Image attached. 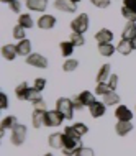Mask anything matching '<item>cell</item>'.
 Masks as SVG:
<instances>
[{"label": "cell", "mask_w": 136, "mask_h": 156, "mask_svg": "<svg viewBox=\"0 0 136 156\" xmlns=\"http://www.w3.org/2000/svg\"><path fill=\"white\" fill-rule=\"evenodd\" d=\"M18 125V119L15 115H8L2 120V125H0V136H5L7 130H13L15 126Z\"/></svg>", "instance_id": "cell-9"}, {"label": "cell", "mask_w": 136, "mask_h": 156, "mask_svg": "<svg viewBox=\"0 0 136 156\" xmlns=\"http://www.w3.org/2000/svg\"><path fill=\"white\" fill-rule=\"evenodd\" d=\"M0 2H3V3H8V5H10L12 2H15V0H0Z\"/></svg>", "instance_id": "cell-45"}, {"label": "cell", "mask_w": 136, "mask_h": 156, "mask_svg": "<svg viewBox=\"0 0 136 156\" xmlns=\"http://www.w3.org/2000/svg\"><path fill=\"white\" fill-rule=\"evenodd\" d=\"M43 156H54L53 153H46V154H43Z\"/></svg>", "instance_id": "cell-46"}, {"label": "cell", "mask_w": 136, "mask_h": 156, "mask_svg": "<svg viewBox=\"0 0 136 156\" xmlns=\"http://www.w3.org/2000/svg\"><path fill=\"white\" fill-rule=\"evenodd\" d=\"M121 15L125 16L128 22H134V23H136V10H130V8L123 7V8H121Z\"/></svg>", "instance_id": "cell-33"}, {"label": "cell", "mask_w": 136, "mask_h": 156, "mask_svg": "<svg viewBox=\"0 0 136 156\" xmlns=\"http://www.w3.org/2000/svg\"><path fill=\"white\" fill-rule=\"evenodd\" d=\"M89 110H90V115L93 119H99V117L105 115V110H107V105L103 102H99V100H95L90 107H89Z\"/></svg>", "instance_id": "cell-12"}, {"label": "cell", "mask_w": 136, "mask_h": 156, "mask_svg": "<svg viewBox=\"0 0 136 156\" xmlns=\"http://www.w3.org/2000/svg\"><path fill=\"white\" fill-rule=\"evenodd\" d=\"M136 35V23L134 22H128L125 25V28H123V33H121V36H123V40H133V36Z\"/></svg>", "instance_id": "cell-20"}, {"label": "cell", "mask_w": 136, "mask_h": 156, "mask_svg": "<svg viewBox=\"0 0 136 156\" xmlns=\"http://www.w3.org/2000/svg\"><path fill=\"white\" fill-rule=\"evenodd\" d=\"M13 38L15 40H25V28L20 25L13 27Z\"/></svg>", "instance_id": "cell-34"}, {"label": "cell", "mask_w": 136, "mask_h": 156, "mask_svg": "<svg viewBox=\"0 0 136 156\" xmlns=\"http://www.w3.org/2000/svg\"><path fill=\"white\" fill-rule=\"evenodd\" d=\"M74 156H95V153H93L92 148H85V146H80V148L77 150V153H75Z\"/></svg>", "instance_id": "cell-35"}, {"label": "cell", "mask_w": 136, "mask_h": 156, "mask_svg": "<svg viewBox=\"0 0 136 156\" xmlns=\"http://www.w3.org/2000/svg\"><path fill=\"white\" fill-rule=\"evenodd\" d=\"M26 135H28V128L25 125H20L18 123L13 130H12V136H10L12 145H15V146L23 145L25 140H26Z\"/></svg>", "instance_id": "cell-5"}, {"label": "cell", "mask_w": 136, "mask_h": 156, "mask_svg": "<svg viewBox=\"0 0 136 156\" xmlns=\"http://www.w3.org/2000/svg\"><path fill=\"white\" fill-rule=\"evenodd\" d=\"M110 76H112V66H110V64H103L99 69V73H97V82L108 81Z\"/></svg>", "instance_id": "cell-19"}, {"label": "cell", "mask_w": 136, "mask_h": 156, "mask_svg": "<svg viewBox=\"0 0 136 156\" xmlns=\"http://www.w3.org/2000/svg\"><path fill=\"white\" fill-rule=\"evenodd\" d=\"M0 97H2V105H0V107H2V110H5V108H8V97H7L5 92H2Z\"/></svg>", "instance_id": "cell-42"}, {"label": "cell", "mask_w": 136, "mask_h": 156, "mask_svg": "<svg viewBox=\"0 0 136 156\" xmlns=\"http://www.w3.org/2000/svg\"><path fill=\"white\" fill-rule=\"evenodd\" d=\"M92 5L99 7V8H107L110 7V0H90Z\"/></svg>", "instance_id": "cell-38"}, {"label": "cell", "mask_w": 136, "mask_h": 156, "mask_svg": "<svg viewBox=\"0 0 136 156\" xmlns=\"http://www.w3.org/2000/svg\"><path fill=\"white\" fill-rule=\"evenodd\" d=\"M18 25L20 27H23V28H33V18H31V15L30 13H20L18 16Z\"/></svg>", "instance_id": "cell-26"}, {"label": "cell", "mask_w": 136, "mask_h": 156, "mask_svg": "<svg viewBox=\"0 0 136 156\" xmlns=\"http://www.w3.org/2000/svg\"><path fill=\"white\" fill-rule=\"evenodd\" d=\"M69 41L74 46H84L85 44V38H84V35H80V33H72Z\"/></svg>", "instance_id": "cell-30"}, {"label": "cell", "mask_w": 136, "mask_h": 156, "mask_svg": "<svg viewBox=\"0 0 136 156\" xmlns=\"http://www.w3.org/2000/svg\"><path fill=\"white\" fill-rule=\"evenodd\" d=\"M79 99H80V102H82L84 105H89V107H90V105L95 102V97H93V94H92L90 90L80 92V94H79Z\"/></svg>", "instance_id": "cell-27"}, {"label": "cell", "mask_w": 136, "mask_h": 156, "mask_svg": "<svg viewBox=\"0 0 136 156\" xmlns=\"http://www.w3.org/2000/svg\"><path fill=\"white\" fill-rule=\"evenodd\" d=\"M72 2H74V3H77V2H80V0H72Z\"/></svg>", "instance_id": "cell-47"}, {"label": "cell", "mask_w": 136, "mask_h": 156, "mask_svg": "<svg viewBox=\"0 0 136 156\" xmlns=\"http://www.w3.org/2000/svg\"><path fill=\"white\" fill-rule=\"evenodd\" d=\"M117 49H118V53H120V54H123V56H128V54L133 51V46H131L130 40H121L120 43H118Z\"/></svg>", "instance_id": "cell-22"}, {"label": "cell", "mask_w": 136, "mask_h": 156, "mask_svg": "<svg viewBox=\"0 0 136 156\" xmlns=\"http://www.w3.org/2000/svg\"><path fill=\"white\" fill-rule=\"evenodd\" d=\"M48 110H38L35 108L33 110V115H31V123L35 128H40V126H44V115Z\"/></svg>", "instance_id": "cell-15"}, {"label": "cell", "mask_w": 136, "mask_h": 156, "mask_svg": "<svg viewBox=\"0 0 136 156\" xmlns=\"http://www.w3.org/2000/svg\"><path fill=\"white\" fill-rule=\"evenodd\" d=\"M107 84L110 86V89L115 90V89L118 87V76H117V74H112V76H110V79L107 81Z\"/></svg>", "instance_id": "cell-37"}, {"label": "cell", "mask_w": 136, "mask_h": 156, "mask_svg": "<svg viewBox=\"0 0 136 156\" xmlns=\"http://www.w3.org/2000/svg\"><path fill=\"white\" fill-rule=\"evenodd\" d=\"M79 66V61L77 59H66L64 64H62V69L66 71V73H72V71H75Z\"/></svg>", "instance_id": "cell-32"}, {"label": "cell", "mask_w": 136, "mask_h": 156, "mask_svg": "<svg viewBox=\"0 0 136 156\" xmlns=\"http://www.w3.org/2000/svg\"><path fill=\"white\" fill-rule=\"evenodd\" d=\"M131 130H133L131 122H117V125H115V132H117L118 136H126Z\"/></svg>", "instance_id": "cell-16"}, {"label": "cell", "mask_w": 136, "mask_h": 156, "mask_svg": "<svg viewBox=\"0 0 136 156\" xmlns=\"http://www.w3.org/2000/svg\"><path fill=\"white\" fill-rule=\"evenodd\" d=\"M131 46H133V49H136V35L133 36V40H131Z\"/></svg>", "instance_id": "cell-44"}, {"label": "cell", "mask_w": 136, "mask_h": 156, "mask_svg": "<svg viewBox=\"0 0 136 156\" xmlns=\"http://www.w3.org/2000/svg\"><path fill=\"white\" fill-rule=\"evenodd\" d=\"M25 2H26V0H25Z\"/></svg>", "instance_id": "cell-48"}, {"label": "cell", "mask_w": 136, "mask_h": 156, "mask_svg": "<svg viewBox=\"0 0 136 156\" xmlns=\"http://www.w3.org/2000/svg\"><path fill=\"white\" fill-rule=\"evenodd\" d=\"M77 3H74L72 0H56L54 2V7L58 8L59 12H64V13H75L77 10Z\"/></svg>", "instance_id": "cell-7"}, {"label": "cell", "mask_w": 136, "mask_h": 156, "mask_svg": "<svg viewBox=\"0 0 136 156\" xmlns=\"http://www.w3.org/2000/svg\"><path fill=\"white\" fill-rule=\"evenodd\" d=\"M66 119L62 117L61 112L58 110H48L44 115V126H49V128H56V126H61L62 122Z\"/></svg>", "instance_id": "cell-4"}, {"label": "cell", "mask_w": 136, "mask_h": 156, "mask_svg": "<svg viewBox=\"0 0 136 156\" xmlns=\"http://www.w3.org/2000/svg\"><path fill=\"white\" fill-rule=\"evenodd\" d=\"M72 130H74L75 136H79V138H82L84 135L89 132V128H87L85 123H74V125H72Z\"/></svg>", "instance_id": "cell-29"}, {"label": "cell", "mask_w": 136, "mask_h": 156, "mask_svg": "<svg viewBox=\"0 0 136 156\" xmlns=\"http://www.w3.org/2000/svg\"><path fill=\"white\" fill-rule=\"evenodd\" d=\"M26 62L33 67H40V69H46L48 67V59L44 56H41L40 53H31L26 58Z\"/></svg>", "instance_id": "cell-6"}, {"label": "cell", "mask_w": 136, "mask_h": 156, "mask_svg": "<svg viewBox=\"0 0 136 156\" xmlns=\"http://www.w3.org/2000/svg\"><path fill=\"white\" fill-rule=\"evenodd\" d=\"M72 104H74V108L75 110H84V105L82 102H80V99H79V95H75V97H72Z\"/></svg>", "instance_id": "cell-39"}, {"label": "cell", "mask_w": 136, "mask_h": 156, "mask_svg": "<svg viewBox=\"0 0 136 156\" xmlns=\"http://www.w3.org/2000/svg\"><path fill=\"white\" fill-rule=\"evenodd\" d=\"M16 51H18V56H25L28 58L31 54V41L30 40H20L18 44H16Z\"/></svg>", "instance_id": "cell-14"}, {"label": "cell", "mask_w": 136, "mask_h": 156, "mask_svg": "<svg viewBox=\"0 0 136 156\" xmlns=\"http://www.w3.org/2000/svg\"><path fill=\"white\" fill-rule=\"evenodd\" d=\"M105 105H118L120 104V97H118V94L115 90H112V92H108V94H105L103 95V100H102Z\"/></svg>", "instance_id": "cell-24"}, {"label": "cell", "mask_w": 136, "mask_h": 156, "mask_svg": "<svg viewBox=\"0 0 136 156\" xmlns=\"http://www.w3.org/2000/svg\"><path fill=\"white\" fill-rule=\"evenodd\" d=\"M48 143H49L51 148L62 150V146H64V133H53V135H49Z\"/></svg>", "instance_id": "cell-11"}, {"label": "cell", "mask_w": 136, "mask_h": 156, "mask_svg": "<svg viewBox=\"0 0 136 156\" xmlns=\"http://www.w3.org/2000/svg\"><path fill=\"white\" fill-rule=\"evenodd\" d=\"M2 56L5 58L7 61H13L15 58L18 56L16 46H13V44H5V46H2Z\"/></svg>", "instance_id": "cell-18"}, {"label": "cell", "mask_w": 136, "mask_h": 156, "mask_svg": "<svg viewBox=\"0 0 136 156\" xmlns=\"http://www.w3.org/2000/svg\"><path fill=\"white\" fill-rule=\"evenodd\" d=\"M26 100H30V102H38V100H41V90L35 89V87H30L28 94H26Z\"/></svg>", "instance_id": "cell-28"}, {"label": "cell", "mask_w": 136, "mask_h": 156, "mask_svg": "<svg viewBox=\"0 0 136 156\" xmlns=\"http://www.w3.org/2000/svg\"><path fill=\"white\" fill-rule=\"evenodd\" d=\"M108 92H112V89H110V86L107 82H97V87H95V94L97 95L103 97L105 94H108Z\"/></svg>", "instance_id": "cell-31"}, {"label": "cell", "mask_w": 136, "mask_h": 156, "mask_svg": "<svg viewBox=\"0 0 136 156\" xmlns=\"http://www.w3.org/2000/svg\"><path fill=\"white\" fill-rule=\"evenodd\" d=\"M71 28H72V33H80V35H84V33L89 30V16L85 13L77 15L71 22Z\"/></svg>", "instance_id": "cell-3"}, {"label": "cell", "mask_w": 136, "mask_h": 156, "mask_svg": "<svg viewBox=\"0 0 136 156\" xmlns=\"http://www.w3.org/2000/svg\"><path fill=\"white\" fill-rule=\"evenodd\" d=\"M115 117L118 119V122H131L133 112H131L126 105H118V107L115 108Z\"/></svg>", "instance_id": "cell-8"}, {"label": "cell", "mask_w": 136, "mask_h": 156, "mask_svg": "<svg viewBox=\"0 0 136 156\" xmlns=\"http://www.w3.org/2000/svg\"><path fill=\"white\" fill-rule=\"evenodd\" d=\"M33 105H35V108H38V110H46V102H44L43 99L38 100V102H35Z\"/></svg>", "instance_id": "cell-43"}, {"label": "cell", "mask_w": 136, "mask_h": 156, "mask_svg": "<svg viewBox=\"0 0 136 156\" xmlns=\"http://www.w3.org/2000/svg\"><path fill=\"white\" fill-rule=\"evenodd\" d=\"M123 7L130 8V10H136V0H123Z\"/></svg>", "instance_id": "cell-41"}, {"label": "cell", "mask_w": 136, "mask_h": 156, "mask_svg": "<svg viewBox=\"0 0 136 156\" xmlns=\"http://www.w3.org/2000/svg\"><path fill=\"white\" fill-rule=\"evenodd\" d=\"M28 90H30L28 82H22V84H18V86H16V89H15V95H16V99H18V100H26V94H28Z\"/></svg>", "instance_id": "cell-21"}, {"label": "cell", "mask_w": 136, "mask_h": 156, "mask_svg": "<svg viewBox=\"0 0 136 156\" xmlns=\"http://www.w3.org/2000/svg\"><path fill=\"white\" fill-rule=\"evenodd\" d=\"M80 146H82V141H80L79 136H69V135H64V146H62L61 151H62L64 156H74Z\"/></svg>", "instance_id": "cell-1"}, {"label": "cell", "mask_w": 136, "mask_h": 156, "mask_svg": "<svg viewBox=\"0 0 136 156\" xmlns=\"http://www.w3.org/2000/svg\"><path fill=\"white\" fill-rule=\"evenodd\" d=\"M115 51H117V48H115L112 43H99V53L102 54V56L110 58Z\"/></svg>", "instance_id": "cell-23"}, {"label": "cell", "mask_w": 136, "mask_h": 156, "mask_svg": "<svg viewBox=\"0 0 136 156\" xmlns=\"http://www.w3.org/2000/svg\"><path fill=\"white\" fill-rule=\"evenodd\" d=\"M26 8L31 12H44L48 8V0H26Z\"/></svg>", "instance_id": "cell-13"}, {"label": "cell", "mask_w": 136, "mask_h": 156, "mask_svg": "<svg viewBox=\"0 0 136 156\" xmlns=\"http://www.w3.org/2000/svg\"><path fill=\"white\" fill-rule=\"evenodd\" d=\"M59 48H61V54L64 58H71L72 53H74V48L75 46L71 43V41H62L61 44H59Z\"/></svg>", "instance_id": "cell-25"}, {"label": "cell", "mask_w": 136, "mask_h": 156, "mask_svg": "<svg viewBox=\"0 0 136 156\" xmlns=\"http://www.w3.org/2000/svg\"><path fill=\"white\" fill-rule=\"evenodd\" d=\"M33 87L43 92V89L46 87V79H44V77H36V79H35V86H33Z\"/></svg>", "instance_id": "cell-36"}, {"label": "cell", "mask_w": 136, "mask_h": 156, "mask_svg": "<svg viewBox=\"0 0 136 156\" xmlns=\"http://www.w3.org/2000/svg\"><path fill=\"white\" fill-rule=\"evenodd\" d=\"M97 40V43H112L113 40V33L107 30V28H102V30H99L95 33V36H93Z\"/></svg>", "instance_id": "cell-17"}, {"label": "cell", "mask_w": 136, "mask_h": 156, "mask_svg": "<svg viewBox=\"0 0 136 156\" xmlns=\"http://www.w3.org/2000/svg\"><path fill=\"white\" fill-rule=\"evenodd\" d=\"M56 110L62 113L66 120H72L74 117V104H72V99H66V97H61V99L56 100Z\"/></svg>", "instance_id": "cell-2"}, {"label": "cell", "mask_w": 136, "mask_h": 156, "mask_svg": "<svg viewBox=\"0 0 136 156\" xmlns=\"http://www.w3.org/2000/svg\"><path fill=\"white\" fill-rule=\"evenodd\" d=\"M54 25H56V18H54L53 15L44 13L38 18V27H40L41 30H51V28H54Z\"/></svg>", "instance_id": "cell-10"}, {"label": "cell", "mask_w": 136, "mask_h": 156, "mask_svg": "<svg viewBox=\"0 0 136 156\" xmlns=\"http://www.w3.org/2000/svg\"><path fill=\"white\" fill-rule=\"evenodd\" d=\"M10 10L13 12V13H20V10H22V3H20V0H15V2L10 3Z\"/></svg>", "instance_id": "cell-40"}]
</instances>
